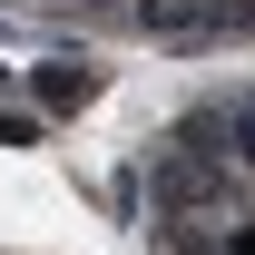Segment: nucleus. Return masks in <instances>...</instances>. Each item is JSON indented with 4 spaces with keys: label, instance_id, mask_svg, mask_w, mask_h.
Segmentation results:
<instances>
[{
    "label": "nucleus",
    "instance_id": "f257e3e1",
    "mask_svg": "<svg viewBox=\"0 0 255 255\" xmlns=\"http://www.w3.org/2000/svg\"><path fill=\"white\" fill-rule=\"evenodd\" d=\"M39 98H49V108H89V98H98V79H89L79 59H49V69H39Z\"/></svg>",
    "mask_w": 255,
    "mask_h": 255
}]
</instances>
